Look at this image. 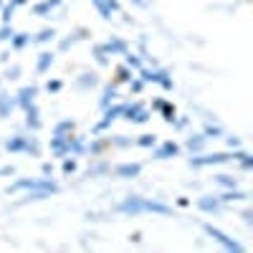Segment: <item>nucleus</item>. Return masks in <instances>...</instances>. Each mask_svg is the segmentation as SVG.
Masks as SVG:
<instances>
[{"instance_id":"nucleus-1","label":"nucleus","mask_w":253,"mask_h":253,"mask_svg":"<svg viewBox=\"0 0 253 253\" xmlns=\"http://www.w3.org/2000/svg\"><path fill=\"white\" fill-rule=\"evenodd\" d=\"M51 190V193H61V185L53 180V177H18L15 182H10L8 185V190H5V193L8 195H15V193H26V190Z\"/></svg>"},{"instance_id":"nucleus-2","label":"nucleus","mask_w":253,"mask_h":253,"mask_svg":"<svg viewBox=\"0 0 253 253\" xmlns=\"http://www.w3.org/2000/svg\"><path fill=\"white\" fill-rule=\"evenodd\" d=\"M203 233H205L208 238H213L220 248H225V251H230V253H243V251H246V246H243L241 241L230 238L225 230H220V228L213 225V223H203Z\"/></svg>"},{"instance_id":"nucleus-3","label":"nucleus","mask_w":253,"mask_h":253,"mask_svg":"<svg viewBox=\"0 0 253 253\" xmlns=\"http://www.w3.org/2000/svg\"><path fill=\"white\" fill-rule=\"evenodd\" d=\"M233 162L230 157V150L228 152H198V155H190L187 157V165L193 170H203V167H215V165H228Z\"/></svg>"},{"instance_id":"nucleus-4","label":"nucleus","mask_w":253,"mask_h":253,"mask_svg":"<svg viewBox=\"0 0 253 253\" xmlns=\"http://www.w3.org/2000/svg\"><path fill=\"white\" fill-rule=\"evenodd\" d=\"M114 210L122 213V215H126V218H137V215L144 213V198L142 195H126L114 205Z\"/></svg>"},{"instance_id":"nucleus-5","label":"nucleus","mask_w":253,"mask_h":253,"mask_svg":"<svg viewBox=\"0 0 253 253\" xmlns=\"http://www.w3.org/2000/svg\"><path fill=\"white\" fill-rule=\"evenodd\" d=\"M89 38H91V31H89L86 26H76V28L69 31L66 38L58 41V53H66V51H71L76 43H81V41H89Z\"/></svg>"},{"instance_id":"nucleus-6","label":"nucleus","mask_w":253,"mask_h":253,"mask_svg":"<svg viewBox=\"0 0 253 253\" xmlns=\"http://www.w3.org/2000/svg\"><path fill=\"white\" fill-rule=\"evenodd\" d=\"M41 94V86L38 84H28V86H20L13 96H15V109L23 112L26 107H31V104H36V96Z\"/></svg>"},{"instance_id":"nucleus-7","label":"nucleus","mask_w":253,"mask_h":253,"mask_svg":"<svg viewBox=\"0 0 253 253\" xmlns=\"http://www.w3.org/2000/svg\"><path fill=\"white\" fill-rule=\"evenodd\" d=\"M180 152H182V147L177 142L165 139L152 147V160H175V157H180Z\"/></svg>"},{"instance_id":"nucleus-8","label":"nucleus","mask_w":253,"mask_h":253,"mask_svg":"<svg viewBox=\"0 0 253 253\" xmlns=\"http://www.w3.org/2000/svg\"><path fill=\"white\" fill-rule=\"evenodd\" d=\"M109 150H112V147H109V139L104 137V134H94V137L86 142V147H84V152L89 155V160H94V157H104Z\"/></svg>"},{"instance_id":"nucleus-9","label":"nucleus","mask_w":253,"mask_h":253,"mask_svg":"<svg viewBox=\"0 0 253 253\" xmlns=\"http://www.w3.org/2000/svg\"><path fill=\"white\" fill-rule=\"evenodd\" d=\"M112 175V162L104 160V157H94L91 165L86 167V172H84V177L86 180H96V177H107Z\"/></svg>"},{"instance_id":"nucleus-10","label":"nucleus","mask_w":253,"mask_h":253,"mask_svg":"<svg viewBox=\"0 0 253 253\" xmlns=\"http://www.w3.org/2000/svg\"><path fill=\"white\" fill-rule=\"evenodd\" d=\"M112 175L119 180H134L142 175V165L139 162H119L112 167Z\"/></svg>"},{"instance_id":"nucleus-11","label":"nucleus","mask_w":253,"mask_h":253,"mask_svg":"<svg viewBox=\"0 0 253 253\" xmlns=\"http://www.w3.org/2000/svg\"><path fill=\"white\" fill-rule=\"evenodd\" d=\"M99 84H101V81H99V74H94V71H81V74L74 79V86H76L79 91H84V94L94 91Z\"/></svg>"},{"instance_id":"nucleus-12","label":"nucleus","mask_w":253,"mask_h":253,"mask_svg":"<svg viewBox=\"0 0 253 253\" xmlns=\"http://www.w3.org/2000/svg\"><path fill=\"white\" fill-rule=\"evenodd\" d=\"M26 142H28V134H26V132H15V134L5 137L3 147H5V152H8V155H23Z\"/></svg>"},{"instance_id":"nucleus-13","label":"nucleus","mask_w":253,"mask_h":253,"mask_svg":"<svg viewBox=\"0 0 253 253\" xmlns=\"http://www.w3.org/2000/svg\"><path fill=\"white\" fill-rule=\"evenodd\" d=\"M23 114H26V129H28V132H36V134H38L41 129H43V119H41L38 104H31V107H26Z\"/></svg>"},{"instance_id":"nucleus-14","label":"nucleus","mask_w":253,"mask_h":253,"mask_svg":"<svg viewBox=\"0 0 253 253\" xmlns=\"http://www.w3.org/2000/svg\"><path fill=\"white\" fill-rule=\"evenodd\" d=\"M66 155L69 157H84L86 152H84V147H86V139H84L81 134H76V132H71V134H66Z\"/></svg>"},{"instance_id":"nucleus-15","label":"nucleus","mask_w":253,"mask_h":253,"mask_svg":"<svg viewBox=\"0 0 253 253\" xmlns=\"http://www.w3.org/2000/svg\"><path fill=\"white\" fill-rule=\"evenodd\" d=\"M218 200H220L223 205L248 203V200H251V193H248V190H241V187H230V190H225V193H220V195H218Z\"/></svg>"},{"instance_id":"nucleus-16","label":"nucleus","mask_w":253,"mask_h":253,"mask_svg":"<svg viewBox=\"0 0 253 253\" xmlns=\"http://www.w3.org/2000/svg\"><path fill=\"white\" fill-rule=\"evenodd\" d=\"M195 205H198V210H203L205 215H215V213L223 210V203L218 200V195H200Z\"/></svg>"},{"instance_id":"nucleus-17","label":"nucleus","mask_w":253,"mask_h":253,"mask_svg":"<svg viewBox=\"0 0 253 253\" xmlns=\"http://www.w3.org/2000/svg\"><path fill=\"white\" fill-rule=\"evenodd\" d=\"M144 213H152V215H172V205H167L165 200H157V198H144Z\"/></svg>"},{"instance_id":"nucleus-18","label":"nucleus","mask_w":253,"mask_h":253,"mask_svg":"<svg viewBox=\"0 0 253 253\" xmlns=\"http://www.w3.org/2000/svg\"><path fill=\"white\" fill-rule=\"evenodd\" d=\"M119 99V84L109 81V84H104L101 86V96H99V109H107L112 101Z\"/></svg>"},{"instance_id":"nucleus-19","label":"nucleus","mask_w":253,"mask_h":253,"mask_svg":"<svg viewBox=\"0 0 253 253\" xmlns=\"http://www.w3.org/2000/svg\"><path fill=\"white\" fill-rule=\"evenodd\" d=\"M104 48H107V53H109V56H122V53L129 51V43H126V41H124L122 36H112V38L104 41Z\"/></svg>"},{"instance_id":"nucleus-20","label":"nucleus","mask_w":253,"mask_h":253,"mask_svg":"<svg viewBox=\"0 0 253 253\" xmlns=\"http://www.w3.org/2000/svg\"><path fill=\"white\" fill-rule=\"evenodd\" d=\"M13 112H15V96L0 89V119L8 122L13 117Z\"/></svg>"},{"instance_id":"nucleus-21","label":"nucleus","mask_w":253,"mask_h":253,"mask_svg":"<svg viewBox=\"0 0 253 253\" xmlns=\"http://www.w3.org/2000/svg\"><path fill=\"white\" fill-rule=\"evenodd\" d=\"M205 144H208V137L203 132H195V134H190L185 139V150L190 155H198V152H205Z\"/></svg>"},{"instance_id":"nucleus-22","label":"nucleus","mask_w":253,"mask_h":253,"mask_svg":"<svg viewBox=\"0 0 253 253\" xmlns=\"http://www.w3.org/2000/svg\"><path fill=\"white\" fill-rule=\"evenodd\" d=\"M53 63H56V53L53 51H41L38 58H36V74H41V76L48 74Z\"/></svg>"},{"instance_id":"nucleus-23","label":"nucleus","mask_w":253,"mask_h":253,"mask_svg":"<svg viewBox=\"0 0 253 253\" xmlns=\"http://www.w3.org/2000/svg\"><path fill=\"white\" fill-rule=\"evenodd\" d=\"M56 193H51V190H26V195L18 200V205H28V203H41V200H48V198H53Z\"/></svg>"},{"instance_id":"nucleus-24","label":"nucleus","mask_w":253,"mask_h":253,"mask_svg":"<svg viewBox=\"0 0 253 253\" xmlns=\"http://www.w3.org/2000/svg\"><path fill=\"white\" fill-rule=\"evenodd\" d=\"M33 43V36L28 31H15V36L10 38V48L13 51H26Z\"/></svg>"},{"instance_id":"nucleus-25","label":"nucleus","mask_w":253,"mask_h":253,"mask_svg":"<svg viewBox=\"0 0 253 253\" xmlns=\"http://www.w3.org/2000/svg\"><path fill=\"white\" fill-rule=\"evenodd\" d=\"M134 76H137V71H134V69H129L126 63H119V66L114 69V79H112V81L122 86V84H129Z\"/></svg>"},{"instance_id":"nucleus-26","label":"nucleus","mask_w":253,"mask_h":253,"mask_svg":"<svg viewBox=\"0 0 253 253\" xmlns=\"http://www.w3.org/2000/svg\"><path fill=\"white\" fill-rule=\"evenodd\" d=\"M107 139L112 150H129V147H134V137L129 134H109Z\"/></svg>"},{"instance_id":"nucleus-27","label":"nucleus","mask_w":253,"mask_h":253,"mask_svg":"<svg viewBox=\"0 0 253 253\" xmlns=\"http://www.w3.org/2000/svg\"><path fill=\"white\" fill-rule=\"evenodd\" d=\"M91 58L99 63V66H104V69H107V66H112V56L107 53L104 43H94V46H91Z\"/></svg>"},{"instance_id":"nucleus-28","label":"nucleus","mask_w":253,"mask_h":253,"mask_svg":"<svg viewBox=\"0 0 253 253\" xmlns=\"http://www.w3.org/2000/svg\"><path fill=\"white\" fill-rule=\"evenodd\" d=\"M71 132H76V122L74 119H58L56 124H53V129H51V134H58V137H66V134H71Z\"/></svg>"},{"instance_id":"nucleus-29","label":"nucleus","mask_w":253,"mask_h":253,"mask_svg":"<svg viewBox=\"0 0 253 253\" xmlns=\"http://www.w3.org/2000/svg\"><path fill=\"white\" fill-rule=\"evenodd\" d=\"M122 112H124V101H119V99H117V101H112V104H109L107 109H101V117H104V119H109V122L114 124L117 119H122Z\"/></svg>"},{"instance_id":"nucleus-30","label":"nucleus","mask_w":253,"mask_h":253,"mask_svg":"<svg viewBox=\"0 0 253 253\" xmlns=\"http://www.w3.org/2000/svg\"><path fill=\"white\" fill-rule=\"evenodd\" d=\"M142 109H144V104H142L139 99H134V101H126V104H124V112H122V119L132 124V119H134Z\"/></svg>"},{"instance_id":"nucleus-31","label":"nucleus","mask_w":253,"mask_h":253,"mask_svg":"<svg viewBox=\"0 0 253 253\" xmlns=\"http://www.w3.org/2000/svg\"><path fill=\"white\" fill-rule=\"evenodd\" d=\"M203 134H205L208 139H220L225 132H223V126L215 124L213 119H205V122H203Z\"/></svg>"},{"instance_id":"nucleus-32","label":"nucleus","mask_w":253,"mask_h":253,"mask_svg":"<svg viewBox=\"0 0 253 253\" xmlns=\"http://www.w3.org/2000/svg\"><path fill=\"white\" fill-rule=\"evenodd\" d=\"M51 41H56V28H53V26L41 28V31L33 36V43H38V46H46V43H51Z\"/></svg>"},{"instance_id":"nucleus-33","label":"nucleus","mask_w":253,"mask_h":253,"mask_svg":"<svg viewBox=\"0 0 253 253\" xmlns=\"http://www.w3.org/2000/svg\"><path fill=\"white\" fill-rule=\"evenodd\" d=\"M157 114L162 117V122H165V124H170V126H172V122H175V117H177V107H175L172 101H167V99H165V104L160 107V112H157Z\"/></svg>"},{"instance_id":"nucleus-34","label":"nucleus","mask_w":253,"mask_h":253,"mask_svg":"<svg viewBox=\"0 0 253 253\" xmlns=\"http://www.w3.org/2000/svg\"><path fill=\"white\" fill-rule=\"evenodd\" d=\"M157 142H160V139H157V134H152V132H144V134L134 137V147H142V150H152Z\"/></svg>"},{"instance_id":"nucleus-35","label":"nucleus","mask_w":253,"mask_h":253,"mask_svg":"<svg viewBox=\"0 0 253 253\" xmlns=\"http://www.w3.org/2000/svg\"><path fill=\"white\" fill-rule=\"evenodd\" d=\"M31 10H33V15H36V18H53V13H56V10L46 3V0H38V3H33V8H31Z\"/></svg>"},{"instance_id":"nucleus-36","label":"nucleus","mask_w":253,"mask_h":253,"mask_svg":"<svg viewBox=\"0 0 253 253\" xmlns=\"http://www.w3.org/2000/svg\"><path fill=\"white\" fill-rule=\"evenodd\" d=\"M122 58H124V63H126V66H129V69H134V71H139V69L144 66V61H142V56H139V53H134L132 48L126 51V53H122Z\"/></svg>"},{"instance_id":"nucleus-37","label":"nucleus","mask_w":253,"mask_h":253,"mask_svg":"<svg viewBox=\"0 0 253 253\" xmlns=\"http://www.w3.org/2000/svg\"><path fill=\"white\" fill-rule=\"evenodd\" d=\"M215 182H218L223 190H230V187H241L238 177H236V175H228V172H220V175H215Z\"/></svg>"},{"instance_id":"nucleus-38","label":"nucleus","mask_w":253,"mask_h":253,"mask_svg":"<svg viewBox=\"0 0 253 253\" xmlns=\"http://www.w3.org/2000/svg\"><path fill=\"white\" fill-rule=\"evenodd\" d=\"M91 5H94V10L99 13L101 20H112V18H114V13H112L109 5H107V0H91Z\"/></svg>"},{"instance_id":"nucleus-39","label":"nucleus","mask_w":253,"mask_h":253,"mask_svg":"<svg viewBox=\"0 0 253 253\" xmlns=\"http://www.w3.org/2000/svg\"><path fill=\"white\" fill-rule=\"evenodd\" d=\"M157 86H160L162 91H172V89H175V79H172V71H170V69L162 71V76H160V81H157Z\"/></svg>"},{"instance_id":"nucleus-40","label":"nucleus","mask_w":253,"mask_h":253,"mask_svg":"<svg viewBox=\"0 0 253 253\" xmlns=\"http://www.w3.org/2000/svg\"><path fill=\"white\" fill-rule=\"evenodd\" d=\"M20 76H23V66L20 63H8V69H5V81H18Z\"/></svg>"},{"instance_id":"nucleus-41","label":"nucleus","mask_w":253,"mask_h":253,"mask_svg":"<svg viewBox=\"0 0 253 253\" xmlns=\"http://www.w3.org/2000/svg\"><path fill=\"white\" fill-rule=\"evenodd\" d=\"M76 170H79L76 157H63V160H61V172H63V175H74Z\"/></svg>"},{"instance_id":"nucleus-42","label":"nucleus","mask_w":253,"mask_h":253,"mask_svg":"<svg viewBox=\"0 0 253 253\" xmlns=\"http://www.w3.org/2000/svg\"><path fill=\"white\" fill-rule=\"evenodd\" d=\"M15 5L13 3H3V8H0V20L3 23H13V15H15Z\"/></svg>"},{"instance_id":"nucleus-43","label":"nucleus","mask_w":253,"mask_h":253,"mask_svg":"<svg viewBox=\"0 0 253 253\" xmlns=\"http://www.w3.org/2000/svg\"><path fill=\"white\" fill-rule=\"evenodd\" d=\"M13 36H15L13 23H3V26H0V43H10Z\"/></svg>"},{"instance_id":"nucleus-44","label":"nucleus","mask_w":253,"mask_h":253,"mask_svg":"<svg viewBox=\"0 0 253 253\" xmlns=\"http://www.w3.org/2000/svg\"><path fill=\"white\" fill-rule=\"evenodd\" d=\"M109 129H112V122L101 117V119L91 126V137H94V134H104V132H109Z\"/></svg>"},{"instance_id":"nucleus-45","label":"nucleus","mask_w":253,"mask_h":253,"mask_svg":"<svg viewBox=\"0 0 253 253\" xmlns=\"http://www.w3.org/2000/svg\"><path fill=\"white\" fill-rule=\"evenodd\" d=\"M126 86H129V94H134V96H139L142 91H144V86H147V84L139 79V76H134L129 84H126Z\"/></svg>"},{"instance_id":"nucleus-46","label":"nucleus","mask_w":253,"mask_h":253,"mask_svg":"<svg viewBox=\"0 0 253 253\" xmlns=\"http://www.w3.org/2000/svg\"><path fill=\"white\" fill-rule=\"evenodd\" d=\"M43 89H46V94H58V91L63 89V81H61V79H48V81L43 84Z\"/></svg>"},{"instance_id":"nucleus-47","label":"nucleus","mask_w":253,"mask_h":253,"mask_svg":"<svg viewBox=\"0 0 253 253\" xmlns=\"http://www.w3.org/2000/svg\"><path fill=\"white\" fill-rule=\"evenodd\" d=\"M150 119H152V112H150V107H144V109H142V112H139V114L132 119V124H147Z\"/></svg>"},{"instance_id":"nucleus-48","label":"nucleus","mask_w":253,"mask_h":253,"mask_svg":"<svg viewBox=\"0 0 253 253\" xmlns=\"http://www.w3.org/2000/svg\"><path fill=\"white\" fill-rule=\"evenodd\" d=\"M223 137H225V134H223ZM225 147H228V150H238V147H243V142H241V137L230 134V137H225Z\"/></svg>"},{"instance_id":"nucleus-49","label":"nucleus","mask_w":253,"mask_h":253,"mask_svg":"<svg viewBox=\"0 0 253 253\" xmlns=\"http://www.w3.org/2000/svg\"><path fill=\"white\" fill-rule=\"evenodd\" d=\"M238 165H241V170H243V172H251V170H253V155L248 152L243 160H238Z\"/></svg>"},{"instance_id":"nucleus-50","label":"nucleus","mask_w":253,"mask_h":253,"mask_svg":"<svg viewBox=\"0 0 253 253\" xmlns=\"http://www.w3.org/2000/svg\"><path fill=\"white\" fill-rule=\"evenodd\" d=\"M241 218H243V223H246L248 228H253V208H243V210H241Z\"/></svg>"},{"instance_id":"nucleus-51","label":"nucleus","mask_w":253,"mask_h":253,"mask_svg":"<svg viewBox=\"0 0 253 253\" xmlns=\"http://www.w3.org/2000/svg\"><path fill=\"white\" fill-rule=\"evenodd\" d=\"M187 124H190V117H175V122H172L175 129H187Z\"/></svg>"},{"instance_id":"nucleus-52","label":"nucleus","mask_w":253,"mask_h":253,"mask_svg":"<svg viewBox=\"0 0 253 253\" xmlns=\"http://www.w3.org/2000/svg\"><path fill=\"white\" fill-rule=\"evenodd\" d=\"M18 170H15V165H3V167H0V175H3V177H13Z\"/></svg>"},{"instance_id":"nucleus-53","label":"nucleus","mask_w":253,"mask_h":253,"mask_svg":"<svg viewBox=\"0 0 253 253\" xmlns=\"http://www.w3.org/2000/svg\"><path fill=\"white\" fill-rule=\"evenodd\" d=\"M41 175L53 177V162H43V165H41Z\"/></svg>"},{"instance_id":"nucleus-54","label":"nucleus","mask_w":253,"mask_h":253,"mask_svg":"<svg viewBox=\"0 0 253 253\" xmlns=\"http://www.w3.org/2000/svg\"><path fill=\"white\" fill-rule=\"evenodd\" d=\"M107 5H109V10L117 15V13H122V5H119V0H107Z\"/></svg>"},{"instance_id":"nucleus-55","label":"nucleus","mask_w":253,"mask_h":253,"mask_svg":"<svg viewBox=\"0 0 253 253\" xmlns=\"http://www.w3.org/2000/svg\"><path fill=\"white\" fill-rule=\"evenodd\" d=\"M86 220H89V223H91V220L99 223V220H107V215H101V213H86Z\"/></svg>"},{"instance_id":"nucleus-56","label":"nucleus","mask_w":253,"mask_h":253,"mask_svg":"<svg viewBox=\"0 0 253 253\" xmlns=\"http://www.w3.org/2000/svg\"><path fill=\"white\" fill-rule=\"evenodd\" d=\"M175 203H177V208H190V203H193V200H190V198H185V195H180Z\"/></svg>"},{"instance_id":"nucleus-57","label":"nucleus","mask_w":253,"mask_h":253,"mask_svg":"<svg viewBox=\"0 0 253 253\" xmlns=\"http://www.w3.org/2000/svg\"><path fill=\"white\" fill-rule=\"evenodd\" d=\"M129 243H142V233H139V230H134V233H129Z\"/></svg>"},{"instance_id":"nucleus-58","label":"nucleus","mask_w":253,"mask_h":253,"mask_svg":"<svg viewBox=\"0 0 253 253\" xmlns=\"http://www.w3.org/2000/svg\"><path fill=\"white\" fill-rule=\"evenodd\" d=\"M129 3L137 8H150V0H129Z\"/></svg>"},{"instance_id":"nucleus-59","label":"nucleus","mask_w":253,"mask_h":253,"mask_svg":"<svg viewBox=\"0 0 253 253\" xmlns=\"http://www.w3.org/2000/svg\"><path fill=\"white\" fill-rule=\"evenodd\" d=\"M0 63H3V66H8V63H10V51H3V53H0Z\"/></svg>"},{"instance_id":"nucleus-60","label":"nucleus","mask_w":253,"mask_h":253,"mask_svg":"<svg viewBox=\"0 0 253 253\" xmlns=\"http://www.w3.org/2000/svg\"><path fill=\"white\" fill-rule=\"evenodd\" d=\"M46 3H48V5L56 10V8H61V5H63V0H46Z\"/></svg>"},{"instance_id":"nucleus-61","label":"nucleus","mask_w":253,"mask_h":253,"mask_svg":"<svg viewBox=\"0 0 253 253\" xmlns=\"http://www.w3.org/2000/svg\"><path fill=\"white\" fill-rule=\"evenodd\" d=\"M8 3H13L15 8H20V5H26V3H28V0H8Z\"/></svg>"},{"instance_id":"nucleus-62","label":"nucleus","mask_w":253,"mask_h":253,"mask_svg":"<svg viewBox=\"0 0 253 253\" xmlns=\"http://www.w3.org/2000/svg\"><path fill=\"white\" fill-rule=\"evenodd\" d=\"M0 8H3V0H0Z\"/></svg>"},{"instance_id":"nucleus-63","label":"nucleus","mask_w":253,"mask_h":253,"mask_svg":"<svg viewBox=\"0 0 253 253\" xmlns=\"http://www.w3.org/2000/svg\"><path fill=\"white\" fill-rule=\"evenodd\" d=\"M0 89H3V81H0Z\"/></svg>"},{"instance_id":"nucleus-64","label":"nucleus","mask_w":253,"mask_h":253,"mask_svg":"<svg viewBox=\"0 0 253 253\" xmlns=\"http://www.w3.org/2000/svg\"><path fill=\"white\" fill-rule=\"evenodd\" d=\"M0 177H3V175H0Z\"/></svg>"}]
</instances>
